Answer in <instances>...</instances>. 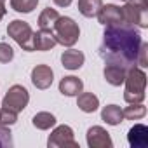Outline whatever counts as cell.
Masks as SVG:
<instances>
[{"label":"cell","mask_w":148,"mask_h":148,"mask_svg":"<svg viewBox=\"0 0 148 148\" xmlns=\"http://www.w3.org/2000/svg\"><path fill=\"white\" fill-rule=\"evenodd\" d=\"M141 42L143 40L136 26L125 23L110 25L103 33L99 56L105 59V63L120 64L129 70L138 64V51Z\"/></svg>","instance_id":"cell-1"},{"label":"cell","mask_w":148,"mask_h":148,"mask_svg":"<svg viewBox=\"0 0 148 148\" xmlns=\"http://www.w3.org/2000/svg\"><path fill=\"white\" fill-rule=\"evenodd\" d=\"M125 92H124V99L129 105L134 103H143L145 99V87H146V73L138 68L132 66L127 70L125 75Z\"/></svg>","instance_id":"cell-2"},{"label":"cell","mask_w":148,"mask_h":148,"mask_svg":"<svg viewBox=\"0 0 148 148\" xmlns=\"http://www.w3.org/2000/svg\"><path fill=\"white\" fill-rule=\"evenodd\" d=\"M52 32H54V37H56V42L64 45V47L75 45L79 37H80L79 25L71 18H66V16H59L58 18V21L52 26Z\"/></svg>","instance_id":"cell-3"},{"label":"cell","mask_w":148,"mask_h":148,"mask_svg":"<svg viewBox=\"0 0 148 148\" xmlns=\"http://www.w3.org/2000/svg\"><path fill=\"white\" fill-rule=\"evenodd\" d=\"M7 35L23 49L32 52L33 51V44H32V37H33V30L26 21L21 19H14L12 23H9L7 26Z\"/></svg>","instance_id":"cell-4"},{"label":"cell","mask_w":148,"mask_h":148,"mask_svg":"<svg viewBox=\"0 0 148 148\" xmlns=\"http://www.w3.org/2000/svg\"><path fill=\"white\" fill-rule=\"evenodd\" d=\"M28 101H30L28 91L23 86H12L7 91V94L2 101V108H5L9 112H14V113H19L28 106Z\"/></svg>","instance_id":"cell-5"},{"label":"cell","mask_w":148,"mask_h":148,"mask_svg":"<svg viewBox=\"0 0 148 148\" xmlns=\"http://www.w3.org/2000/svg\"><path fill=\"white\" fill-rule=\"evenodd\" d=\"M47 146L49 148H63V146L64 148L66 146L79 148V143L75 141V138H73V129L70 125H58L51 132V136L47 139Z\"/></svg>","instance_id":"cell-6"},{"label":"cell","mask_w":148,"mask_h":148,"mask_svg":"<svg viewBox=\"0 0 148 148\" xmlns=\"http://www.w3.org/2000/svg\"><path fill=\"white\" fill-rule=\"evenodd\" d=\"M146 5H136L131 2H125L122 7V16L124 23L131 26H139V28H148V16H146Z\"/></svg>","instance_id":"cell-7"},{"label":"cell","mask_w":148,"mask_h":148,"mask_svg":"<svg viewBox=\"0 0 148 148\" xmlns=\"http://www.w3.org/2000/svg\"><path fill=\"white\" fill-rule=\"evenodd\" d=\"M98 21L105 26H110V25H120L124 23V16H122V7L119 5H113V4H106V5H101V9L98 11Z\"/></svg>","instance_id":"cell-8"},{"label":"cell","mask_w":148,"mask_h":148,"mask_svg":"<svg viewBox=\"0 0 148 148\" xmlns=\"http://www.w3.org/2000/svg\"><path fill=\"white\" fill-rule=\"evenodd\" d=\"M87 145L91 148H112V138L101 125H92L87 131Z\"/></svg>","instance_id":"cell-9"},{"label":"cell","mask_w":148,"mask_h":148,"mask_svg":"<svg viewBox=\"0 0 148 148\" xmlns=\"http://www.w3.org/2000/svg\"><path fill=\"white\" fill-rule=\"evenodd\" d=\"M52 79H54V73H52L51 66H47V64H37L32 70V82H33V86L37 89L51 87Z\"/></svg>","instance_id":"cell-10"},{"label":"cell","mask_w":148,"mask_h":148,"mask_svg":"<svg viewBox=\"0 0 148 148\" xmlns=\"http://www.w3.org/2000/svg\"><path fill=\"white\" fill-rule=\"evenodd\" d=\"M32 44H33V51H51L58 42H56V37H54L52 30L40 28L38 32L33 33Z\"/></svg>","instance_id":"cell-11"},{"label":"cell","mask_w":148,"mask_h":148,"mask_svg":"<svg viewBox=\"0 0 148 148\" xmlns=\"http://www.w3.org/2000/svg\"><path fill=\"white\" fill-rule=\"evenodd\" d=\"M127 141L132 148H146L148 146V127L143 124H136L127 132Z\"/></svg>","instance_id":"cell-12"},{"label":"cell","mask_w":148,"mask_h":148,"mask_svg":"<svg viewBox=\"0 0 148 148\" xmlns=\"http://www.w3.org/2000/svg\"><path fill=\"white\" fill-rule=\"evenodd\" d=\"M105 79H106V82L108 84H112V86H120V84H124V80H125V75H127V68H124V66H120V64H113V63H106L105 64Z\"/></svg>","instance_id":"cell-13"},{"label":"cell","mask_w":148,"mask_h":148,"mask_svg":"<svg viewBox=\"0 0 148 148\" xmlns=\"http://www.w3.org/2000/svg\"><path fill=\"white\" fill-rule=\"evenodd\" d=\"M86 61V56L84 52L77 51V49H68L61 54V64L66 68V70H79Z\"/></svg>","instance_id":"cell-14"},{"label":"cell","mask_w":148,"mask_h":148,"mask_svg":"<svg viewBox=\"0 0 148 148\" xmlns=\"http://www.w3.org/2000/svg\"><path fill=\"white\" fill-rule=\"evenodd\" d=\"M84 89V82L77 77H63L59 82V92L64 96H77Z\"/></svg>","instance_id":"cell-15"},{"label":"cell","mask_w":148,"mask_h":148,"mask_svg":"<svg viewBox=\"0 0 148 148\" xmlns=\"http://www.w3.org/2000/svg\"><path fill=\"white\" fill-rule=\"evenodd\" d=\"M77 106L86 113H92L98 110L99 99L92 92H80V94H77Z\"/></svg>","instance_id":"cell-16"},{"label":"cell","mask_w":148,"mask_h":148,"mask_svg":"<svg viewBox=\"0 0 148 148\" xmlns=\"http://www.w3.org/2000/svg\"><path fill=\"white\" fill-rule=\"evenodd\" d=\"M101 119L108 124V125H119L122 120H124V115H122V110L120 106L117 105H108L101 110Z\"/></svg>","instance_id":"cell-17"},{"label":"cell","mask_w":148,"mask_h":148,"mask_svg":"<svg viewBox=\"0 0 148 148\" xmlns=\"http://www.w3.org/2000/svg\"><path fill=\"white\" fill-rule=\"evenodd\" d=\"M103 5V0H79V11L86 18H94Z\"/></svg>","instance_id":"cell-18"},{"label":"cell","mask_w":148,"mask_h":148,"mask_svg":"<svg viewBox=\"0 0 148 148\" xmlns=\"http://www.w3.org/2000/svg\"><path fill=\"white\" fill-rule=\"evenodd\" d=\"M32 122H33V125H35L37 129L47 131V129H51V127L56 125V117H54L52 113H49V112H40V113H37V115L33 117Z\"/></svg>","instance_id":"cell-19"},{"label":"cell","mask_w":148,"mask_h":148,"mask_svg":"<svg viewBox=\"0 0 148 148\" xmlns=\"http://www.w3.org/2000/svg\"><path fill=\"white\" fill-rule=\"evenodd\" d=\"M58 18H59L58 11H56V9L47 7V9H44V11H42V14L38 16V26H40V28L52 30V26H54V23L58 21Z\"/></svg>","instance_id":"cell-20"},{"label":"cell","mask_w":148,"mask_h":148,"mask_svg":"<svg viewBox=\"0 0 148 148\" xmlns=\"http://www.w3.org/2000/svg\"><path fill=\"white\" fill-rule=\"evenodd\" d=\"M122 115L127 120H139V119H143L146 115V108L143 106V103H134L131 106H125L122 110Z\"/></svg>","instance_id":"cell-21"},{"label":"cell","mask_w":148,"mask_h":148,"mask_svg":"<svg viewBox=\"0 0 148 148\" xmlns=\"http://www.w3.org/2000/svg\"><path fill=\"white\" fill-rule=\"evenodd\" d=\"M38 4V0H11V7L16 11V12H32Z\"/></svg>","instance_id":"cell-22"},{"label":"cell","mask_w":148,"mask_h":148,"mask_svg":"<svg viewBox=\"0 0 148 148\" xmlns=\"http://www.w3.org/2000/svg\"><path fill=\"white\" fill-rule=\"evenodd\" d=\"M16 120H18V113L9 112L5 108H0V127H9L16 124Z\"/></svg>","instance_id":"cell-23"},{"label":"cell","mask_w":148,"mask_h":148,"mask_svg":"<svg viewBox=\"0 0 148 148\" xmlns=\"http://www.w3.org/2000/svg\"><path fill=\"white\" fill-rule=\"evenodd\" d=\"M14 58V51L9 44L0 42V63H9Z\"/></svg>","instance_id":"cell-24"},{"label":"cell","mask_w":148,"mask_h":148,"mask_svg":"<svg viewBox=\"0 0 148 148\" xmlns=\"http://www.w3.org/2000/svg\"><path fill=\"white\" fill-rule=\"evenodd\" d=\"M146 54H148V44H146V42H141L139 51H138V64H139L141 68H146V66H148V58H146Z\"/></svg>","instance_id":"cell-25"},{"label":"cell","mask_w":148,"mask_h":148,"mask_svg":"<svg viewBox=\"0 0 148 148\" xmlns=\"http://www.w3.org/2000/svg\"><path fill=\"white\" fill-rule=\"evenodd\" d=\"M5 146H12L11 131L7 127H0V148H5Z\"/></svg>","instance_id":"cell-26"},{"label":"cell","mask_w":148,"mask_h":148,"mask_svg":"<svg viewBox=\"0 0 148 148\" xmlns=\"http://www.w3.org/2000/svg\"><path fill=\"white\" fill-rule=\"evenodd\" d=\"M52 2L58 5V7H68L71 4V0H52Z\"/></svg>","instance_id":"cell-27"},{"label":"cell","mask_w":148,"mask_h":148,"mask_svg":"<svg viewBox=\"0 0 148 148\" xmlns=\"http://www.w3.org/2000/svg\"><path fill=\"white\" fill-rule=\"evenodd\" d=\"M5 12H7V9H5V4H4V0H0V19H2V18L5 16Z\"/></svg>","instance_id":"cell-28"},{"label":"cell","mask_w":148,"mask_h":148,"mask_svg":"<svg viewBox=\"0 0 148 148\" xmlns=\"http://www.w3.org/2000/svg\"><path fill=\"white\" fill-rule=\"evenodd\" d=\"M124 2H125V0H124Z\"/></svg>","instance_id":"cell-29"}]
</instances>
